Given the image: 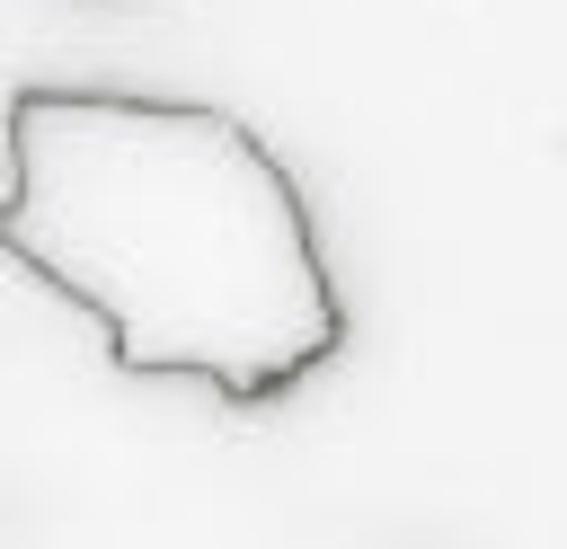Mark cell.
Here are the masks:
<instances>
[{
  "mask_svg": "<svg viewBox=\"0 0 567 549\" xmlns=\"http://www.w3.org/2000/svg\"><path fill=\"white\" fill-rule=\"evenodd\" d=\"M0 257L97 319L133 381L275 407L346 354L301 177L213 97L27 80L0 106Z\"/></svg>",
  "mask_w": 567,
  "mask_h": 549,
  "instance_id": "obj_1",
  "label": "cell"
}]
</instances>
